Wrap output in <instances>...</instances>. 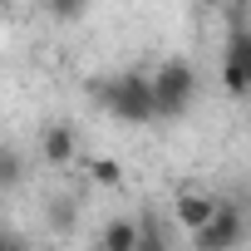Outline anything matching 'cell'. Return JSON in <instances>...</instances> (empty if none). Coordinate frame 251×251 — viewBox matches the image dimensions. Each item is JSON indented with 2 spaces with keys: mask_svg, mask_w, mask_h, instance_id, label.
I'll use <instances>...</instances> for the list:
<instances>
[{
  "mask_svg": "<svg viewBox=\"0 0 251 251\" xmlns=\"http://www.w3.org/2000/svg\"><path fill=\"white\" fill-rule=\"evenodd\" d=\"M192 99H197V69H192L187 59H163L158 74H153V103H158V118H182Z\"/></svg>",
  "mask_w": 251,
  "mask_h": 251,
  "instance_id": "7a4b0ae2",
  "label": "cell"
},
{
  "mask_svg": "<svg viewBox=\"0 0 251 251\" xmlns=\"http://www.w3.org/2000/svg\"><path fill=\"white\" fill-rule=\"evenodd\" d=\"M217 212H222V207H217L207 192H192V187H187V192H177V202H173V217H177L187 231H202Z\"/></svg>",
  "mask_w": 251,
  "mask_h": 251,
  "instance_id": "5b68a950",
  "label": "cell"
},
{
  "mask_svg": "<svg viewBox=\"0 0 251 251\" xmlns=\"http://www.w3.org/2000/svg\"><path fill=\"white\" fill-rule=\"evenodd\" d=\"M69 217H74V202H54V226H69Z\"/></svg>",
  "mask_w": 251,
  "mask_h": 251,
  "instance_id": "7c38bea8",
  "label": "cell"
},
{
  "mask_svg": "<svg viewBox=\"0 0 251 251\" xmlns=\"http://www.w3.org/2000/svg\"><path fill=\"white\" fill-rule=\"evenodd\" d=\"M143 246V226L133 217H113L103 222V251H138Z\"/></svg>",
  "mask_w": 251,
  "mask_h": 251,
  "instance_id": "8992f818",
  "label": "cell"
},
{
  "mask_svg": "<svg viewBox=\"0 0 251 251\" xmlns=\"http://www.w3.org/2000/svg\"><path fill=\"white\" fill-rule=\"evenodd\" d=\"M138 251H168V246H163V241H158L153 231H143V246H138Z\"/></svg>",
  "mask_w": 251,
  "mask_h": 251,
  "instance_id": "4fadbf2b",
  "label": "cell"
},
{
  "mask_svg": "<svg viewBox=\"0 0 251 251\" xmlns=\"http://www.w3.org/2000/svg\"><path fill=\"white\" fill-rule=\"evenodd\" d=\"M226 59H231V64H241V69L251 74V40H246V30H236V35L226 40Z\"/></svg>",
  "mask_w": 251,
  "mask_h": 251,
  "instance_id": "9c48e42d",
  "label": "cell"
},
{
  "mask_svg": "<svg viewBox=\"0 0 251 251\" xmlns=\"http://www.w3.org/2000/svg\"><path fill=\"white\" fill-rule=\"evenodd\" d=\"M84 5H89V0H45V10H50L54 20H79Z\"/></svg>",
  "mask_w": 251,
  "mask_h": 251,
  "instance_id": "30bf717a",
  "label": "cell"
},
{
  "mask_svg": "<svg viewBox=\"0 0 251 251\" xmlns=\"http://www.w3.org/2000/svg\"><path fill=\"white\" fill-rule=\"evenodd\" d=\"M241 241H246V217L236 207H222L202 231H192V246L197 251H236Z\"/></svg>",
  "mask_w": 251,
  "mask_h": 251,
  "instance_id": "3957f363",
  "label": "cell"
},
{
  "mask_svg": "<svg viewBox=\"0 0 251 251\" xmlns=\"http://www.w3.org/2000/svg\"><path fill=\"white\" fill-rule=\"evenodd\" d=\"M222 89H226L231 99H251V74H246L241 64H231V59H222Z\"/></svg>",
  "mask_w": 251,
  "mask_h": 251,
  "instance_id": "ba28073f",
  "label": "cell"
},
{
  "mask_svg": "<svg viewBox=\"0 0 251 251\" xmlns=\"http://www.w3.org/2000/svg\"><path fill=\"white\" fill-rule=\"evenodd\" d=\"M40 158L50 168H69L79 158V138H74L69 123H45V128H40Z\"/></svg>",
  "mask_w": 251,
  "mask_h": 251,
  "instance_id": "277c9868",
  "label": "cell"
},
{
  "mask_svg": "<svg viewBox=\"0 0 251 251\" xmlns=\"http://www.w3.org/2000/svg\"><path fill=\"white\" fill-rule=\"evenodd\" d=\"M99 99L113 118L123 123H153L158 118V103H153V79L128 69V74H113L108 84H99Z\"/></svg>",
  "mask_w": 251,
  "mask_h": 251,
  "instance_id": "6da1fadb",
  "label": "cell"
},
{
  "mask_svg": "<svg viewBox=\"0 0 251 251\" xmlns=\"http://www.w3.org/2000/svg\"><path fill=\"white\" fill-rule=\"evenodd\" d=\"M84 173H89L94 187H118V182H123V163H118V158H89Z\"/></svg>",
  "mask_w": 251,
  "mask_h": 251,
  "instance_id": "52a82bcc",
  "label": "cell"
},
{
  "mask_svg": "<svg viewBox=\"0 0 251 251\" xmlns=\"http://www.w3.org/2000/svg\"><path fill=\"white\" fill-rule=\"evenodd\" d=\"M0 182L5 187H20V153L5 148V158H0Z\"/></svg>",
  "mask_w": 251,
  "mask_h": 251,
  "instance_id": "8fae6325",
  "label": "cell"
},
{
  "mask_svg": "<svg viewBox=\"0 0 251 251\" xmlns=\"http://www.w3.org/2000/svg\"><path fill=\"white\" fill-rule=\"evenodd\" d=\"M246 40H251V20H246Z\"/></svg>",
  "mask_w": 251,
  "mask_h": 251,
  "instance_id": "5bb4252c",
  "label": "cell"
}]
</instances>
